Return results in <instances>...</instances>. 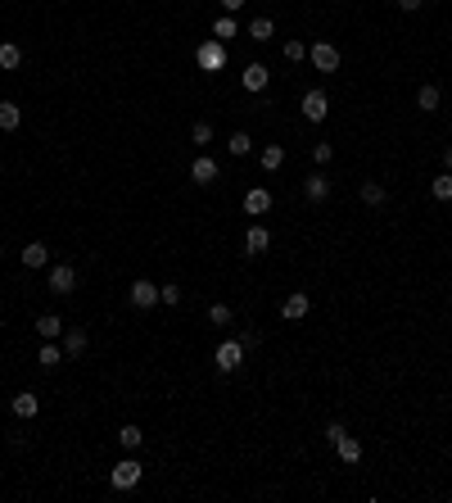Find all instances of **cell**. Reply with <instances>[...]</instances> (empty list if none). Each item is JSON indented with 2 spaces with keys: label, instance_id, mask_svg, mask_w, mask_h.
Returning a JSON list of instances; mask_svg holds the SVG:
<instances>
[{
  "label": "cell",
  "instance_id": "cell-30",
  "mask_svg": "<svg viewBox=\"0 0 452 503\" xmlns=\"http://www.w3.org/2000/svg\"><path fill=\"white\" fill-rule=\"evenodd\" d=\"M190 141L194 145H208V141H213V122H194V127H190Z\"/></svg>",
  "mask_w": 452,
  "mask_h": 503
},
{
  "label": "cell",
  "instance_id": "cell-15",
  "mask_svg": "<svg viewBox=\"0 0 452 503\" xmlns=\"http://www.w3.org/2000/svg\"><path fill=\"white\" fill-rule=\"evenodd\" d=\"M36 336H41V340L64 336V317H59V313H41V317H36Z\"/></svg>",
  "mask_w": 452,
  "mask_h": 503
},
{
  "label": "cell",
  "instance_id": "cell-31",
  "mask_svg": "<svg viewBox=\"0 0 452 503\" xmlns=\"http://www.w3.org/2000/svg\"><path fill=\"white\" fill-rule=\"evenodd\" d=\"M285 59H290V64H303V59H308V45L303 41H285Z\"/></svg>",
  "mask_w": 452,
  "mask_h": 503
},
{
  "label": "cell",
  "instance_id": "cell-11",
  "mask_svg": "<svg viewBox=\"0 0 452 503\" xmlns=\"http://www.w3.org/2000/svg\"><path fill=\"white\" fill-rule=\"evenodd\" d=\"M190 177H194V182H199V186H213V182H217V159H208V154H199V159H194V164H190Z\"/></svg>",
  "mask_w": 452,
  "mask_h": 503
},
{
  "label": "cell",
  "instance_id": "cell-13",
  "mask_svg": "<svg viewBox=\"0 0 452 503\" xmlns=\"http://www.w3.org/2000/svg\"><path fill=\"white\" fill-rule=\"evenodd\" d=\"M240 82H245V91H267V82H271V73L262 64H249L245 73H240Z\"/></svg>",
  "mask_w": 452,
  "mask_h": 503
},
{
  "label": "cell",
  "instance_id": "cell-9",
  "mask_svg": "<svg viewBox=\"0 0 452 503\" xmlns=\"http://www.w3.org/2000/svg\"><path fill=\"white\" fill-rule=\"evenodd\" d=\"M267 208H271V191H267V186H253V191L245 195V213H249V218H262Z\"/></svg>",
  "mask_w": 452,
  "mask_h": 503
},
{
  "label": "cell",
  "instance_id": "cell-25",
  "mask_svg": "<svg viewBox=\"0 0 452 503\" xmlns=\"http://www.w3.org/2000/svg\"><path fill=\"white\" fill-rule=\"evenodd\" d=\"M357 195H362V204H385V186H380V182H362Z\"/></svg>",
  "mask_w": 452,
  "mask_h": 503
},
{
  "label": "cell",
  "instance_id": "cell-1",
  "mask_svg": "<svg viewBox=\"0 0 452 503\" xmlns=\"http://www.w3.org/2000/svg\"><path fill=\"white\" fill-rule=\"evenodd\" d=\"M140 476H145V467H140L136 458H118L113 471H109V485H113V490H136Z\"/></svg>",
  "mask_w": 452,
  "mask_h": 503
},
{
  "label": "cell",
  "instance_id": "cell-8",
  "mask_svg": "<svg viewBox=\"0 0 452 503\" xmlns=\"http://www.w3.org/2000/svg\"><path fill=\"white\" fill-rule=\"evenodd\" d=\"M245 250H249V254H267V250H271V231L262 227V222H253V227L245 231Z\"/></svg>",
  "mask_w": 452,
  "mask_h": 503
},
{
  "label": "cell",
  "instance_id": "cell-24",
  "mask_svg": "<svg viewBox=\"0 0 452 503\" xmlns=\"http://www.w3.org/2000/svg\"><path fill=\"white\" fill-rule=\"evenodd\" d=\"M280 164H285V150H280V145H262V168H267V173H280Z\"/></svg>",
  "mask_w": 452,
  "mask_h": 503
},
{
  "label": "cell",
  "instance_id": "cell-32",
  "mask_svg": "<svg viewBox=\"0 0 452 503\" xmlns=\"http://www.w3.org/2000/svg\"><path fill=\"white\" fill-rule=\"evenodd\" d=\"M208 317L217 327H231V304H208Z\"/></svg>",
  "mask_w": 452,
  "mask_h": 503
},
{
  "label": "cell",
  "instance_id": "cell-22",
  "mask_svg": "<svg viewBox=\"0 0 452 503\" xmlns=\"http://www.w3.org/2000/svg\"><path fill=\"white\" fill-rule=\"evenodd\" d=\"M118 445H122V449H140V445H145V431L127 422V427H118Z\"/></svg>",
  "mask_w": 452,
  "mask_h": 503
},
{
  "label": "cell",
  "instance_id": "cell-37",
  "mask_svg": "<svg viewBox=\"0 0 452 503\" xmlns=\"http://www.w3.org/2000/svg\"><path fill=\"white\" fill-rule=\"evenodd\" d=\"M443 164H448V173H452V150H448V154H443Z\"/></svg>",
  "mask_w": 452,
  "mask_h": 503
},
{
  "label": "cell",
  "instance_id": "cell-16",
  "mask_svg": "<svg viewBox=\"0 0 452 503\" xmlns=\"http://www.w3.org/2000/svg\"><path fill=\"white\" fill-rule=\"evenodd\" d=\"M303 191H308V200H313V204H321V200L330 195V177L313 173V177H308V182H303Z\"/></svg>",
  "mask_w": 452,
  "mask_h": 503
},
{
  "label": "cell",
  "instance_id": "cell-18",
  "mask_svg": "<svg viewBox=\"0 0 452 503\" xmlns=\"http://www.w3.org/2000/svg\"><path fill=\"white\" fill-rule=\"evenodd\" d=\"M19 122H23V109L14 100H0V131H14Z\"/></svg>",
  "mask_w": 452,
  "mask_h": 503
},
{
  "label": "cell",
  "instance_id": "cell-21",
  "mask_svg": "<svg viewBox=\"0 0 452 503\" xmlns=\"http://www.w3.org/2000/svg\"><path fill=\"white\" fill-rule=\"evenodd\" d=\"M439 100H443L439 87H420V91H416V109H420V114H434V109H439Z\"/></svg>",
  "mask_w": 452,
  "mask_h": 503
},
{
  "label": "cell",
  "instance_id": "cell-4",
  "mask_svg": "<svg viewBox=\"0 0 452 503\" xmlns=\"http://www.w3.org/2000/svg\"><path fill=\"white\" fill-rule=\"evenodd\" d=\"M299 109H303V118H308V122H321L326 114H330V96H326V91H308Z\"/></svg>",
  "mask_w": 452,
  "mask_h": 503
},
{
  "label": "cell",
  "instance_id": "cell-14",
  "mask_svg": "<svg viewBox=\"0 0 452 503\" xmlns=\"http://www.w3.org/2000/svg\"><path fill=\"white\" fill-rule=\"evenodd\" d=\"M23 268H45V259H50V250H45V241H27L23 245Z\"/></svg>",
  "mask_w": 452,
  "mask_h": 503
},
{
  "label": "cell",
  "instance_id": "cell-29",
  "mask_svg": "<svg viewBox=\"0 0 452 503\" xmlns=\"http://www.w3.org/2000/svg\"><path fill=\"white\" fill-rule=\"evenodd\" d=\"M213 36H217V41L226 45V41H231V36H236V19H231V14H222V19L213 23Z\"/></svg>",
  "mask_w": 452,
  "mask_h": 503
},
{
  "label": "cell",
  "instance_id": "cell-20",
  "mask_svg": "<svg viewBox=\"0 0 452 503\" xmlns=\"http://www.w3.org/2000/svg\"><path fill=\"white\" fill-rule=\"evenodd\" d=\"M82 350H87V331L82 327L64 331V358H73V354H82Z\"/></svg>",
  "mask_w": 452,
  "mask_h": 503
},
{
  "label": "cell",
  "instance_id": "cell-34",
  "mask_svg": "<svg viewBox=\"0 0 452 503\" xmlns=\"http://www.w3.org/2000/svg\"><path fill=\"white\" fill-rule=\"evenodd\" d=\"M313 159H317V164H330V159H335V150H330L326 141H317V145H313Z\"/></svg>",
  "mask_w": 452,
  "mask_h": 503
},
{
  "label": "cell",
  "instance_id": "cell-10",
  "mask_svg": "<svg viewBox=\"0 0 452 503\" xmlns=\"http://www.w3.org/2000/svg\"><path fill=\"white\" fill-rule=\"evenodd\" d=\"M194 59H199V68H208V73H213V68H222L226 50H222V41L213 36V41H204V45H199V55H194Z\"/></svg>",
  "mask_w": 452,
  "mask_h": 503
},
{
  "label": "cell",
  "instance_id": "cell-26",
  "mask_svg": "<svg viewBox=\"0 0 452 503\" xmlns=\"http://www.w3.org/2000/svg\"><path fill=\"white\" fill-rule=\"evenodd\" d=\"M19 64H23V50L14 41H5V45H0V68H10V73H14Z\"/></svg>",
  "mask_w": 452,
  "mask_h": 503
},
{
  "label": "cell",
  "instance_id": "cell-23",
  "mask_svg": "<svg viewBox=\"0 0 452 503\" xmlns=\"http://www.w3.org/2000/svg\"><path fill=\"white\" fill-rule=\"evenodd\" d=\"M226 150L236 154V159H245V154L253 150V141H249V131H231V141H226Z\"/></svg>",
  "mask_w": 452,
  "mask_h": 503
},
{
  "label": "cell",
  "instance_id": "cell-36",
  "mask_svg": "<svg viewBox=\"0 0 452 503\" xmlns=\"http://www.w3.org/2000/svg\"><path fill=\"white\" fill-rule=\"evenodd\" d=\"M222 5H226V10H240V5H245V0H222Z\"/></svg>",
  "mask_w": 452,
  "mask_h": 503
},
{
  "label": "cell",
  "instance_id": "cell-5",
  "mask_svg": "<svg viewBox=\"0 0 452 503\" xmlns=\"http://www.w3.org/2000/svg\"><path fill=\"white\" fill-rule=\"evenodd\" d=\"M308 59H313L321 73H335L339 68V50H335L330 41H317V45H308Z\"/></svg>",
  "mask_w": 452,
  "mask_h": 503
},
{
  "label": "cell",
  "instance_id": "cell-19",
  "mask_svg": "<svg viewBox=\"0 0 452 503\" xmlns=\"http://www.w3.org/2000/svg\"><path fill=\"white\" fill-rule=\"evenodd\" d=\"M36 363H41V367H59V363H64V345L45 340V345H41V354H36Z\"/></svg>",
  "mask_w": 452,
  "mask_h": 503
},
{
  "label": "cell",
  "instance_id": "cell-17",
  "mask_svg": "<svg viewBox=\"0 0 452 503\" xmlns=\"http://www.w3.org/2000/svg\"><path fill=\"white\" fill-rule=\"evenodd\" d=\"M335 453H339L344 462H357V458H362V445H357L348 431H339V440H335Z\"/></svg>",
  "mask_w": 452,
  "mask_h": 503
},
{
  "label": "cell",
  "instance_id": "cell-7",
  "mask_svg": "<svg viewBox=\"0 0 452 503\" xmlns=\"http://www.w3.org/2000/svg\"><path fill=\"white\" fill-rule=\"evenodd\" d=\"M308 308H313V299L303 295V290H294V295H285V304H280V317H285V322H303Z\"/></svg>",
  "mask_w": 452,
  "mask_h": 503
},
{
  "label": "cell",
  "instance_id": "cell-2",
  "mask_svg": "<svg viewBox=\"0 0 452 503\" xmlns=\"http://www.w3.org/2000/svg\"><path fill=\"white\" fill-rule=\"evenodd\" d=\"M213 363H217V372H236L240 363H245V345H240L236 336L222 340V345H217V354H213Z\"/></svg>",
  "mask_w": 452,
  "mask_h": 503
},
{
  "label": "cell",
  "instance_id": "cell-28",
  "mask_svg": "<svg viewBox=\"0 0 452 503\" xmlns=\"http://www.w3.org/2000/svg\"><path fill=\"white\" fill-rule=\"evenodd\" d=\"M430 195H434V200H452V173H439V177H434V182H430Z\"/></svg>",
  "mask_w": 452,
  "mask_h": 503
},
{
  "label": "cell",
  "instance_id": "cell-33",
  "mask_svg": "<svg viewBox=\"0 0 452 503\" xmlns=\"http://www.w3.org/2000/svg\"><path fill=\"white\" fill-rule=\"evenodd\" d=\"M159 299L163 304H181V286H159Z\"/></svg>",
  "mask_w": 452,
  "mask_h": 503
},
{
  "label": "cell",
  "instance_id": "cell-3",
  "mask_svg": "<svg viewBox=\"0 0 452 503\" xmlns=\"http://www.w3.org/2000/svg\"><path fill=\"white\" fill-rule=\"evenodd\" d=\"M50 290L54 295H73L77 290V268L73 263H54L50 268Z\"/></svg>",
  "mask_w": 452,
  "mask_h": 503
},
{
  "label": "cell",
  "instance_id": "cell-27",
  "mask_svg": "<svg viewBox=\"0 0 452 503\" xmlns=\"http://www.w3.org/2000/svg\"><path fill=\"white\" fill-rule=\"evenodd\" d=\"M271 32H276V23H271V19H253V23H249V36H253V41H271Z\"/></svg>",
  "mask_w": 452,
  "mask_h": 503
},
{
  "label": "cell",
  "instance_id": "cell-6",
  "mask_svg": "<svg viewBox=\"0 0 452 503\" xmlns=\"http://www.w3.org/2000/svg\"><path fill=\"white\" fill-rule=\"evenodd\" d=\"M127 299H131V304H136V308H154V304H159V286H154V281H145V277H140V281H131Z\"/></svg>",
  "mask_w": 452,
  "mask_h": 503
},
{
  "label": "cell",
  "instance_id": "cell-35",
  "mask_svg": "<svg viewBox=\"0 0 452 503\" xmlns=\"http://www.w3.org/2000/svg\"><path fill=\"white\" fill-rule=\"evenodd\" d=\"M420 5H425V0H398V10H403V14H411V10H420Z\"/></svg>",
  "mask_w": 452,
  "mask_h": 503
},
{
  "label": "cell",
  "instance_id": "cell-12",
  "mask_svg": "<svg viewBox=\"0 0 452 503\" xmlns=\"http://www.w3.org/2000/svg\"><path fill=\"white\" fill-rule=\"evenodd\" d=\"M14 417H23V422H27V417H36V413H41V399H36V394L32 390H23V394H14Z\"/></svg>",
  "mask_w": 452,
  "mask_h": 503
}]
</instances>
